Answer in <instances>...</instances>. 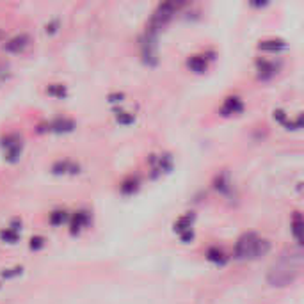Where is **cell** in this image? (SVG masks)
<instances>
[{"mask_svg": "<svg viewBox=\"0 0 304 304\" xmlns=\"http://www.w3.org/2000/svg\"><path fill=\"white\" fill-rule=\"evenodd\" d=\"M142 57L146 64H157V32L155 30H146L144 41H142Z\"/></svg>", "mask_w": 304, "mask_h": 304, "instance_id": "obj_3", "label": "cell"}, {"mask_svg": "<svg viewBox=\"0 0 304 304\" xmlns=\"http://www.w3.org/2000/svg\"><path fill=\"white\" fill-rule=\"evenodd\" d=\"M0 36H2V32H0Z\"/></svg>", "mask_w": 304, "mask_h": 304, "instance_id": "obj_27", "label": "cell"}, {"mask_svg": "<svg viewBox=\"0 0 304 304\" xmlns=\"http://www.w3.org/2000/svg\"><path fill=\"white\" fill-rule=\"evenodd\" d=\"M206 256H208L210 262H216V263H222L226 260L224 253H222L219 248H210L208 249V253H206Z\"/></svg>", "mask_w": 304, "mask_h": 304, "instance_id": "obj_14", "label": "cell"}, {"mask_svg": "<svg viewBox=\"0 0 304 304\" xmlns=\"http://www.w3.org/2000/svg\"><path fill=\"white\" fill-rule=\"evenodd\" d=\"M216 189L217 191H221V192H228L229 183H228V180H226L224 174H221V176L216 178Z\"/></svg>", "mask_w": 304, "mask_h": 304, "instance_id": "obj_20", "label": "cell"}, {"mask_svg": "<svg viewBox=\"0 0 304 304\" xmlns=\"http://www.w3.org/2000/svg\"><path fill=\"white\" fill-rule=\"evenodd\" d=\"M89 214L87 212H77L75 216H73V219H71V231L75 233V231H79L82 226L89 224Z\"/></svg>", "mask_w": 304, "mask_h": 304, "instance_id": "obj_8", "label": "cell"}, {"mask_svg": "<svg viewBox=\"0 0 304 304\" xmlns=\"http://www.w3.org/2000/svg\"><path fill=\"white\" fill-rule=\"evenodd\" d=\"M137 178L134 180V178H130V180H127V182H123V185H121V192L123 194H132V192L136 191L137 189Z\"/></svg>", "mask_w": 304, "mask_h": 304, "instance_id": "obj_17", "label": "cell"}, {"mask_svg": "<svg viewBox=\"0 0 304 304\" xmlns=\"http://www.w3.org/2000/svg\"><path fill=\"white\" fill-rule=\"evenodd\" d=\"M28 47V36H25V34H20V36H16V38L9 39V41L4 45V50L11 52V54H18V52L25 50V48Z\"/></svg>", "mask_w": 304, "mask_h": 304, "instance_id": "obj_4", "label": "cell"}, {"mask_svg": "<svg viewBox=\"0 0 304 304\" xmlns=\"http://www.w3.org/2000/svg\"><path fill=\"white\" fill-rule=\"evenodd\" d=\"M75 128V123L71 119H66V117H57L48 125V130L57 132V134H64V132H71Z\"/></svg>", "mask_w": 304, "mask_h": 304, "instance_id": "obj_6", "label": "cell"}, {"mask_svg": "<svg viewBox=\"0 0 304 304\" xmlns=\"http://www.w3.org/2000/svg\"><path fill=\"white\" fill-rule=\"evenodd\" d=\"M242 102H240V98H237V96H229V98H226L224 105H222V109H221V114L222 116H231V114H239L242 112Z\"/></svg>", "mask_w": 304, "mask_h": 304, "instance_id": "obj_5", "label": "cell"}, {"mask_svg": "<svg viewBox=\"0 0 304 304\" xmlns=\"http://www.w3.org/2000/svg\"><path fill=\"white\" fill-rule=\"evenodd\" d=\"M52 171L55 174H66V173L75 174L79 173V166L73 164V162H68V160H59V162H55V164L52 166Z\"/></svg>", "mask_w": 304, "mask_h": 304, "instance_id": "obj_7", "label": "cell"}, {"mask_svg": "<svg viewBox=\"0 0 304 304\" xmlns=\"http://www.w3.org/2000/svg\"><path fill=\"white\" fill-rule=\"evenodd\" d=\"M292 233H294L295 239L301 242V233H303V219H301L299 212H295L294 219H292Z\"/></svg>", "mask_w": 304, "mask_h": 304, "instance_id": "obj_13", "label": "cell"}, {"mask_svg": "<svg viewBox=\"0 0 304 304\" xmlns=\"http://www.w3.org/2000/svg\"><path fill=\"white\" fill-rule=\"evenodd\" d=\"M22 267H14V269H9V271H4L2 272V276L5 277V279H9V277H16V276H20L22 274Z\"/></svg>", "mask_w": 304, "mask_h": 304, "instance_id": "obj_21", "label": "cell"}, {"mask_svg": "<svg viewBox=\"0 0 304 304\" xmlns=\"http://www.w3.org/2000/svg\"><path fill=\"white\" fill-rule=\"evenodd\" d=\"M64 221H66V212L57 210V212H54V214H50V224L59 226V224H62Z\"/></svg>", "mask_w": 304, "mask_h": 304, "instance_id": "obj_19", "label": "cell"}, {"mask_svg": "<svg viewBox=\"0 0 304 304\" xmlns=\"http://www.w3.org/2000/svg\"><path fill=\"white\" fill-rule=\"evenodd\" d=\"M299 269H301V253L299 251H290L288 254H283V256L271 267L267 281H269L272 286L290 285V283L295 281L297 274H299Z\"/></svg>", "mask_w": 304, "mask_h": 304, "instance_id": "obj_1", "label": "cell"}, {"mask_svg": "<svg viewBox=\"0 0 304 304\" xmlns=\"http://www.w3.org/2000/svg\"><path fill=\"white\" fill-rule=\"evenodd\" d=\"M274 119H277V121H281V123H286L285 111H274Z\"/></svg>", "mask_w": 304, "mask_h": 304, "instance_id": "obj_24", "label": "cell"}, {"mask_svg": "<svg viewBox=\"0 0 304 304\" xmlns=\"http://www.w3.org/2000/svg\"><path fill=\"white\" fill-rule=\"evenodd\" d=\"M271 251V242L265 239H260L254 233L242 235L235 246V258L237 260H256L260 256H265Z\"/></svg>", "mask_w": 304, "mask_h": 304, "instance_id": "obj_2", "label": "cell"}, {"mask_svg": "<svg viewBox=\"0 0 304 304\" xmlns=\"http://www.w3.org/2000/svg\"><path fill=\"white\" fill-rule=\"evenodd\" d=\"M187 66L192 71H196V73H203V71L206 70V61H205V57H201V55H192L187 61Z\"/></svg>", "mask_w": 304, "mask_h": 304, "instance_id": "obj_10", "label": "cell"}, {"mask_svg": "<svg viewBox=\"0 0 304 304\" xmlns=\"http://www.w3.org/2000/svg\"><path fill=\"white\" fill-rule=\"evenodd\" d=\"M123 98H125V94L123 93H112L111 96H109V102L111 103H119V102H123Z\"/></svg>", "mask_w": 304, "mask_h": 304, "instance_id": "obj_23", "label": "cell"}, {"mask_svg": "<svg viewBox=\"0 0 304 304\" xmlns=\"http://www.w3.org/2000/svg\"><path fill=\"white\" fill-rule=\"evenodd\" d=\"M192 219H194V216H192V214H187V216L180 217V219L174 222V229H176L178 233L189 231V229H191V224H192Z\"/></svg>", "mask_w": 304, "mask_h": 304, "instance_id": "obj_11", "label": "cell"}, {"mask_svg": "<svg viewBox=\"0 0 304 304\" xmlns=\"http://www.w3.org/2000/svg\"><path fill=\"white\" fill-rule=\"evenodd\" d=\"M0 239L5 240V242H16L18 240V231L13 228H5L4 231H0Z\"/></svg>", "mask_w": 304, "mask_h": 304, "instance_id": "obj_16", "label": "cell"}, {"mask_svg": "<svg viewBox=\"0 0 304 304\" xmlns=\"http://www.w3.org/2000/svg\"><path fill=\"white\" fill-rule=\"evenodd\" d=\"M47 93L50 94V96H55V98H64L66 96V87L61 84H52L48 85Z\"/></svg>", "mask_w": 304, "mask_h": 304, "instance_id": "obj_15", "label": "cell"}, {"mask_svg": "<svg viewBox=\"0 0 304 304\" xmlns=\"http://www.w3.org/2000/svg\"><path fill=\"white\" fill-rule=\"evenodd\" d=\"M256 66H258V71H260V79H271V77L276 73V68H274V64H271V62L265 61V59L258 61Z\"/></svg>", "mask_w": 304, "mask_h": 304, "instance_id": "obj_9", "label": "cell"}, {"mask_svg": "<svg viewBox=\"0 0 304 304\" xmlns=\"http://www.w3.org/2000/svg\"><path fill=\"white\" fill-rule=\"evenodd\" d=\"M116 119H117V123H121V125H130V123H134V114H130V112H125V111H119L117 112V116H116Z\"/></svg>", "mask_w": 304, "mask_h": 304, "instance_id": "obj_18", "label": "cell"}, {"mask_svg": "<svg viewBox=\"0 0 304 304\" xmlns=\"http://www.w3.org/2000/svg\"><path fill=\"white\" fill-rule=\"evenodd\" d=\"M57 30V22H54V24H50V25H47V32H55Z\"/></svg>", "mask_w": 304, "mask_h": 304, "instance_id": "obj_26", "label": "cell"}, {"mask_svg": "<svg viewBox=\"0 0 304 304\" xmlns=\"http://www.w3.org/2000/svg\"><path fill=\"white\" fill-rule=\"evenodd\" d=\"M283 47H285V43L281 41V39H267V41L260 43V50H265V52H277Z\"/></svg>", "mask_w": 304, "mask_h": 304, "instance_id": "obj_12", "label": "cell"}, {"mask_svg": "<svg viewBox=\"0 0 304 304\" xmlns=\"http://www.w3.org/2000/svg\"><path fill=\"white\" fill-rule=\"evenodd\" d=\"M45 246V240L41 239V237H34L32 240H30V248L32 249H39V248H43Z\"/></svg>", "mask_w": 304, "mask_h": 304, "instance_id": "obj_22", "label": "cell"}, {"mask_svg": "<svg viewBox=\"0 0 304 304\" xmlns=\"http://www.w3.org/2000/svg\"><path fill=\"white\" fill-rule=\"evenodd\" d=\"M180 237H182L183 242H191V240L194 239V233H192V229H189V231H183V233H180Z\"/></svg>", "mask_w": 304, "mask_h": 304, "instance_id": "obj_25", "label": "cell"}]
</instances>
